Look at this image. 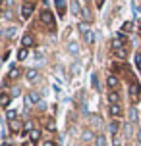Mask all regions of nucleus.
<instances>
[{"label": "nucleus", "mask_w": 141, "mask_h": 146, "mask_svg": "<svg viewBox=\"0 0 141 146\" xmlns=\"http://www.w3.org/2000/svg\"><path fill=\"white\" fill-rule=\"evenodd\" d=\"M41 21L45 23V25H46V27H48V29L52 31V33L56 31V23H54V15H52L50 12H48V10H43V12H41Z\"/></svg>", "instance_id": "f257e3e1"}, {"label": "nucleus", "mask_w": 141, "mask_h": 146, "mask_svg": "<svg viewBox=\"0 0 141 146\" xmlns=\"http://www.w3.org/2000/svg\"><path fill=\"white\" fill-rule=\"evenodd\" d=\"M33 10H35V4L29 2V0H25V2L21 4V17L23 19H29L31 14H33Z\"/></svg>", "instance_id": "f03ea898"}, {"label": "nucleus", "mask_w": 141, "mask_h": 146, "mask_svg": "<svg viewBox=\"0 0 141 146\" xmlns=\"http://www.w3.org/2000/svg\"><path fill=\"white\" fill-rule=\"evenodd\" d=\"M139 94H141L139 85H137L135 81H132V83H130V96H132V102H134V104L139 102Z\"/></svg>", "instance_id": "7ed1b4c3"}, {"label": "nucleus", "mask_w": 141, "mask_h": 146, "mask_svg": "<svg viewBox=\"0 0 141 146\" xmlns=\"http://www.w3.org/2000/svg\"><path fill=\"white\" fill-rule=\"evenodd\" d=\"M108 111H110V115L114 117V119H120V117L124 115V110L120 108V104H110V106H108Z\"/></svg>", "instance_id": "20e7f679"}, {"label": "nucleus", "mask_w": 141, "mask_h": 146, "mask_svg": "<svg viewBox=\"0 0 141 146\" xmlns=\"http://www.w3.org/2000/svg\"><path fill=\"white\" fill-rule=\"evenodd\" d=\"M106 85H108V88H110V90H118V87H120L118 77H116L114 73H110V75L106 77Z\"/></svg>", "instance_id": "39448f33"}, {"label": "nucleus", "mask_w": 141, "mask_h": 146, "mask_svg": "<svg viewBox=\"0 0 141 146\" xmlns=\"http://www.w3.org/2000/svg\"><path fill=\"white\" fill-rule=\"evenodd\" d=\"M54 6H56L58 15H60V17H64V14H66V10H68V2H66V0H54Z\"/></svg>", "instance_id": "423d86ee"}, {"label": "nucleus", "mask_w": 141, "mask_h": 146, "mask_svg": "<svg viewBox=\"0 0 141 146\" xmlns=\"http://www.w3.org/2000/svg\"><path fill=\"white\" fill-rule=\"evenodd\" d=\"M124 40H126V35H124V33H118V36L112 40V48H114V50L124 48Z\"/></svg>", "instance_id": "0eeeda50"}, {"label": "nucleus", "mask_w": 141, "mask_h": 146, "mask_svg": "<svg viewBox=\"0 0 141 146\" xmlns=\"http://www.w3.org/2000/svg\"><path fill=\"white\" fill-rule=\"evenodd\" d=\"M106 98H108V106H110V104H120V94H118V90H110V92L106 94Z\"/></svg>", "instance_id": "6e6552de"}, {"label": "nucleus", "mask_w": 141, "mask_h": 146, "mask_svg": "<svg viewBox=\"0 0 141 146\" xmlns=\"http://www.w3.org/2000/svg\"><path fill=\"white\" fill-rule=\"evenodd\" d=\"M25 100H27V104H39L41 102V94L39 92H29Z\"/></svg>", "instance_id": "1a4fd4ad"}, {"label": "nucleus", "mask_w": 141, "mask_h": 146, "mask_svg": "<svg viewBox=\"0 0 141 146\" xmlns=\"http://www.w3.org/2000/svg\"><path fill=\"white\" fill-rule=\"evenodd\" d=\"M21 44H23V48H29V46H33V36H31L29 33H25V35L21 36Z\"/></svg>", "instance_id": "9d476101"}, {"label": "nucleus", "mask_w": 141, "mask_h": 146, "mask_svg": "<svg viewBox=\"0 0 141 146\" xmlns=\"http://www.w3.org/2000/svg\"><path fill=\"white\" fill-rule=\"evenodd\" d=\"M10 100H12V96L4 92V94L0 96V106H2L4 110H8V106H10Z\"/></svg>", "instance_id": "9b49d317"}, {"label": "nucleus", "mask_w": 141, "mask_h": 146, "mask_svg": "<svg viewBox=\"0 0 141 146\" xmlns=\"http://www.w3.org/2000/svg\"><path fill=\"white\" fill-rule=\"evenodd\" d=\"M108 125H110V133L116 137V135H118V131H120V121H118V119H114V121H110Z\"/></svg>", "instance_id": "f8f14e48"}, {"label": "nucleus", "mask_w": 141, "mask_h": 146, "mask_svg": "<svg viewBox=\"0 0 141 146\" xmlns=\"http://www.w3.org/2000/svg\"><path fill=\"white\" fill-rule=\"evenodd\" d=\"M81 10H83V8L79 6V2H77V0H72V14L79 15V14H81Z\"/></svg>", "instance_id": "ddd939ff"}, {"label": "nucleus", "mask_w": 141, "mask_h": 146, "mask_svg": "<svg viewBox=\"0 0 141 146\" xmlns=\"http://www.w3.org/2000/svg\"><path fill=\"white\" fill-rule=\"evenodd\" d=\"M39 139H41V131H39V129H33V131L29 133V140L31 142H37Z\"/></svg>", "instance_id": "4468645a"}, {"label": "nucleus", "mask_w": 141, "mask_h": 146, "mask_svg": "<svg viewBox=\"0 0 141 146\" xmlns=\"http://www.w3.org/2000/svg\"><path fill=\"white\" fill-rule=\"evenodd\" d=\"M6 119L8 121H15L17 119V111L15 110H6Z\"/></svg>", "instance_id": "2eb2a0df"}, {"label": "nucleus", "mask_w": 141, "mask_h": 146, "mask_svg": "<svg viewBox=\"0 0 141 146\" xmlns=\"http://www.w3.org/2000/svg\"><path fill=\"white\" fill-rule=\"evenodd\" d=\"M132 31H134V23L132 21H126L122 25V33H124V35H126V33H132Z\"/></svg>", "instance_id": "dca6fc26"}, {"label": "nucleus", "mask_w": 141, "mask_h": 146, "mask_svg": "<svg viewBox=\"0 0 141 146\" xmlns=\"http://www.w3.org/2000/svg\"><path fill=\"white\" fill-rule=\"evenodd\" d=\"M19 129H21V125H19L17 119H15V121H10V131L12 133H19Z\"/></svg>", "instance_id": "f3484780"}, {"label": "nucleus", "mask_w": 141, "mask_h": 146, "mask_svg": "<svg viewBox=\"0 0 141 146\" xmlns=\"http://www.w3.org/2000/svg\"><path fill=\"white\" fill-rule=\"evenodd\" d=\"M77 29L81 31L83 35H85L87 31H91V29H89V23H87V21H81V23H77Z\"/></svg>", "instance_id": "a211bd4d"}, {"label": "nucleus", "mask_w": 141, "mask_h": 146, "mask_svg": "<svg viewBox=\"0 0 141 146\" xmlns=\"http://www.w3.org/2000/svg\"><path fill=\"white\" fill-rule=\"evenodd\" d=\"M15 33H17V27H8L6 29V36L8 38H15Z\"/></svg>", "instance_id": "6ab92c4d"}, {"label": "nucleus", "mask_w": 141, "mask_h": 146, "mask_svg": "<svg viewBox=\"0 0 141 146\" xmlns=\"http://www.w3.org/2000/svg\"><path fill=\"white\" fill-rule=\"evenodd\" d=\"M27 54H29V50L27 48H19V52H17V60L21 62V60H25L27 58Z\"/></svg>", "instance_id": "aec40b11"}, {"label": "nucleus", "mask_w": 141, "mask_h": 146, "mask_svg": "<svg viewBox=\"0 0 141 146\" xmlns=\"http://www.w3.org/2000/svg\"><path fill=\"white\" fill-rule=\"evenodd\" d=\"M25 77H27V79H37V77H39V71H37V69H29V71H27V73H25Z\"/></svg>", "instance_id": "412c9836"}, {"label": "nucleus", "mask_w": 141, "mask_h": 146, "mask_svg": "<svg viewBox=\"0 0 141 146\" xmlns=\"http://www.w3.org/2000/svg\"><path fill=\"white\" fill-rule=\"evenodd\" d=\"M95 140H97V146H106V137L104 135H99Z\"/></svg>", "instance_id": "4be33fe9"}, {"label": "nucleus", "mask_w": 141, "mask_h": 146, "mask_svg": "<svg viewBox=\"0 0 141 146\" xmlns=\"http://www.w3.org/2000/svg\"><path fill=\"white\" fill-rule=\"evenodd\" d=\"M134 64H135V67H137V69L141 71V54H139V52H137V54L134 56Z\"/></svg>", "instance_id": "5701e85b"}, {"label": "nucleus", "mask_w": 141, "mask_h": 146, "mask_svg": "<svg viewBox=\"0 0 141 146\" xmlns=\"http://www.w3.org/2000/svg\"><path fill=\"white\" fill-rule=\"evenodd\" d=\"M19 69H17V67H15V69H12V71H10V75H8V79H17V77H19Z\"/></svg>", "instance_id": "b1692460"}, {"label": "nucleus", "mask_w": 141, "mask_h": 146, "mask_svg": "<svg viewBox=\"0 0 141 146\" xmlns=\"http://www.w3.org/2000/svg\"><path fill=\"white\" fill-rule=\"evenodd\" d=\"M114 54H116L118 58H124V60H126V54H128V52H126V48H120V50H114Z\"/></svg>", "instance_id": "393cba45"}, {"label": "nucleus", "mask_w": 141, "mask_h": 146, "mask_svg": "<svg viewBox=\"0 0 141 146\" xmlns=\"http://www.w3.org/2000/svg\"><path fill=\"white\" fill-rule=\"evenodd\" d=\"M85 40H87V42H93V40H95V35H93V31H87V33H85Z\"/></svg>", "instance_id": "a878e982"}, {"label": "nucleus", "mask_w": 141, "mask_h": 146, "mask_svg": "<svg viewBox=\"0 0 141 146\" xmlns=\"http://www.w3.org/2000/svg\"><path fill=\"white\" fill-rule=\"evenodd\" d=\"M91 85H93V88H97V90H99V81H97V75H95V73L91 75Z\"/></svg>", "instance_id": "bb28decb"}, {"label": "nucleus", "mask_w": 141, "mask_h": 146, "mask_svg": "<svg viewBox=\"0 0 141 146\" xmlns=\"http://www.w3.org/2000/svg\"><path fill=\"white\" fill-rule=\"evenodd\" d=\"M46 129H48V131H56V125H54V121H52V119H48V121H46Z\"/></svg>", "instance_id": "cd10ccee"}, {"label": "nucleus", "mask_w": 141, "mask_h": 146, "mask_svg": "<svg viewBox=\"0 0 141 146\" xmlns=\"http://www.w3.org/2000/svg\"><path fill=\"white\" fill-rule=\"evenodd\" d=\"M81 15L85 17V21H89V19H91V14H89V10H87V8H83V10H81Z\"/></svg>", "instance_id": "c85d7f7f"}, {"label": "nucleus", "mask_w": 141, "mask_h": 146, "mask_svg": "<svg viewBox=\"0 0 141 146\" xmlns=\"http://www.w3.org/2000/svg\"><path fill=\"white\" fill-rule=\"evenodd\" d=\"M33 131V123H31V121H27V123H25V127H23V133H31Z\"/></svg>", "instance_id": "c756f323"}, {"label": "nucleus", "mask_w": 141, "mask_h": 146, "mask_svg": "<svg viewBox=\"0 0 141 146\" xmlns=\"http://www.w3.org/2000/svg\"><path fill=\"white\" fill-rule=\"evenodd\" d=\"M83 140H93V133L85 131V133H83Z\"/></svg>", "instance_id": "7c9ffc66"}, {"label": "nucleus", "mask_w": 141, "mask_h": 146, "mask_svg": "<svg viewBox=\"0 0 141 146\" xmlns=\"http://www.w3.org/2000/svg\"><path fill=\"white\" fill-rule=\"evenodd\" d=\"M77 50H79V48H77V44H75V42L70 44V52H72V54H77Z\"/></svg>", "instance_id": "2f4dec72"}, {"label": "nucleus", "mask_w": 141, "mask_h": 146, "mask_svg": "<svg viewBox=\"0 0 141 146\" xmlns=\"http://www.w3.org/2000/svg\"><path fill=\"white\" fill-rule=\"evenodd\" d=\"M132 121H137V110L132 108Z\"/></svg>", "instance_id": "473e14b6"}, {"label": "nucleus", "mask_w": 141, "mask_h": 146, "mask_svg": "<svg viewBox=\"0 0 141 146\" xmlns=\"http://www.w3.org/2000/svg\"><path fill=\"white\" fill-rule=\"evenodd\" d=\"M43 146H56V144H54L52 140H45V142H43Z\"/></svg>", "instance_id": "72a5a7b5"}, {"label": "nucleus", "mask_w": 141, "mask_h": 146, "mask_svg": "<svg viewBox=\"0 0 141 146\" xmlns=\"http://www.w3.org/2000/svg\"><path fill=\"white\" fill-rule=\"evenodd\" d=\"M114 146H120V139L118 137H114Z\"/></svg>", "instance_id": "f704fd0d"}, {"label": "nucleus", "mask_w": 141, "mask_h": 146, "mask_svg": "<svg viewBox=\"0 0 141 146\" xmlns=\"http://www.w3.org/2000/svg\"><path fill=\"white\" fill-rule=\"evenodd\" d=\"M103 4H104V0H97V6L99 8H103Z\"/></svg>", "instance_id": "c9c22d12"}, {"label": "nucleus", "mask_w": 141, "mask_h": 146, "mask_svg": "<svg viewBox=\"0 0 141 146\" xmlns=\"http://www.w3.org/2000/svg\"><path fill=\"white\" fill-rule=\"evenodd\" d=\"M23 146H35V142H29L27 140V142H23Z\"/></svg>", "instance_id": "e433bc0d"}, {"label": "nucleus", "mask_w": 141, "mask_h": 146, "mask_svg": "<svg viewBox=\"0 0 141 146\" xmlns=\"http://www.w3.org/2000/svg\"><path fill=\"white\" fill-rule=\"evenodd\" d=\"M137 139H139V142H141V129L137 131Z\"/></svg>", "instance_id": "4c0bfd02"}, {"label": "nucleus", "mask_w": 141, "mask_h": 146, "mask_svg": "<svg viewBox=\"0 0 141 146\" xmlns=\"http://www.w3.org/2000/svg\"><path fill=\"white\" fill-rule=\"evenodd\" d=\"M126 146H132V144H126Z\"/></svg>", "instance_id": "58836bf2"}, {"label": "nucleus", "mask_w": 141, "mask_h": 146, "mask_svg": "<svg viewBox=\"0 0 141 146\" xmlns=\"http://www.w3.org/2000/svg\"><path fill=\"white\" fill-rule=\"evenodd\" d=\"M85 2H89V0H85Z\"/></svg>", "instance_id": "ea45409f"}]
</instances>
